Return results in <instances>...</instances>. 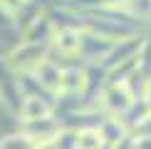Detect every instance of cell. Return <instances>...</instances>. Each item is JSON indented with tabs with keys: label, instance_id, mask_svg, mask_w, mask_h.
<instances>
[{
	"label": "cell",
	"instance_id": "8992f818",
	"mask_svg": "<svg viewBox=\"0 0 151 149\" xmlns=\"http://www.w3.org/2000/svg\"><path fill=\"white\" fill-rule=\"evenodd\" d=\"M102 132L99 129H82L74 139V147L77 149H102Z\"/></svg>",
	"mask_w": 151,
	"mask_h": 149
},
{
	"label": "cell",
	"instance_id": "9c48e42d",
	"mask_svg": "<svg viewBox=\"0 0 151 149\" xmlns=\"http://www.w3.org/2000/svg\"><path fill=\"white\" fill-rule=\"evenodd\" d=\"M109 3H122V0H109Z\"/></svg>",
	"mask_w": 151,
	"mask_h": 149
},
{
	"label": "cell",
	"instance_id": "277c9868",
	"mask_svg": "<svg viewBox=\"0 0 151 149\" xmlns=\"http://www.w3.org/2000/svg\"><path fill=\"white\" fill-rule=\"evenodd\" d=\"M84 85H87V80H84V72H82V70H77V67H72V70H62L60 92H65V95H74V92H79Z\"/></svg>",
	"mask_w": 151,
	"mask_h": 149
},
{
	"label": "cell",
	"instance_id": "ba28073f",
	"mask_svg": "<svg viewBox=\"0 0 151 149\" xmlns=\"http://www.w3.org/2000/svg\"><path fill=\"white\" fill-rule=\"evenodd\" d=\"M27 8V0H0V10L8 12V15H15Z\"/></svg>",
	"mask_w": 151,
	"mask_h": 149
},
{
	"label": "cell",
	"instance_id": "7a4b0ae2",
	"mask_svg": "<svg viewBox=\"0 0 151 149\" xmlns=\"http://www.w3.org/2000/svg\"><path fill=\"white\" fill-rule=\"evenodd\" d=\"M52 117V109L50 104H45V99L37 97V95H27L20 104V122L30 124V122H40V119H47Z\"/></svg>",
	"mask_w": 151,
	"mask_h": 149
},
{
	"label": "cell",
	"instance_id": "3957f363",
	"mask_svg": "<svg viewBox=\"0 0 151 149\" xmlns=\"http://www.w3.org/2000/svg\"><path fill=\"white\" fill-rule=\"evenodd\" d=\"M37 80H40L42 87H50V90H60V80H62V70L57 65H52L50 60H45L40 67L35 70Z\"/></svg>",
	"mask_w": 151,
	"mask_h": 149
},
{
	"label": "cell",
	"instance_id": "6da1fadb",
	"mask_svg": "<svg viewBox=\"0 0 151 149\" xmlns=\"http://www.w3.org/2000/svg\"><path fill=\"white\" fill-rule=\"evenodd\" d=\"M42 45H22L17 50H12L10 60H8V67L12 72H25V70H37L42 65Z\"/></svg>",
	"mask_w": 151,
	"mask_h": 149
},
{
	"label": "cell",
	"instance_id": "5b68a950",
	"mask_svg": "<svg viewBox=\"0 0 151 149\" xmlns=\"http://www.w3.org/2000/svg\"><path fill=\"white\" fill-rule=\"evenodd\" d=\"M79 35L74 33V30L70 27H65V30H60L57 35H55V45L60 47V52H67V55H72V52H77L79 50Z\"/></svg>",
	"mask_w": 151,
	"mask_h": 149
},
{
	"label": "cell",
	"instance_id": "52a82bcc",
	"mask_svg": "<svg viewBox=\"0 0 151 149\" xmlns=\"http://www.w3.org/2000/svg\"><path fill=\"white\" fill-rule=\"evenodd\" d=\"M37 147L40 144L35 139H30L25 132H17V134H10L5 139H0V149H37Z\"/></svg>",
	"mask_w": 151,
	"mask_h": 149
}]
</instances>
